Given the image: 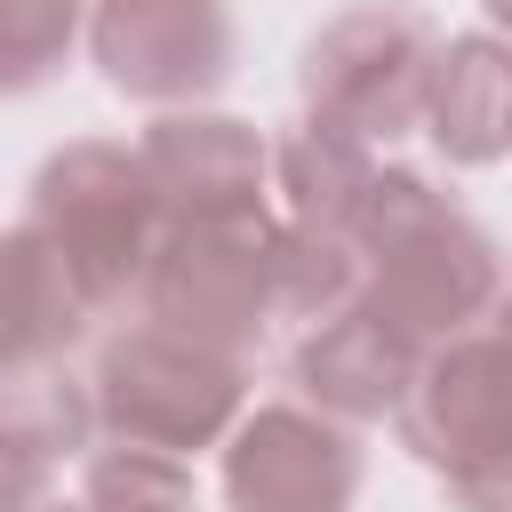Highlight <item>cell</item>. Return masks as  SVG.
Masks as SVG:
<instances>
[{
  "label": "cell",
  "instance_id": "17",
  "mask_svg": "<svg viewBox=\"0 0 512 512\" xmlns=\"http://www.w3.org/2000/svg\"><path fill=\"white\" fill-rule=\"evenodd\" d=\"M40 504H48V472L0 456V512H40Z\"/></svg>",
  "mask_w": 512,
  "mask_h": 512
},
{
  "label": "cell",
  "instance_id": "12",
  "mask_svg": "<svg viewBox=\"0 0 512 512\" xmlns=\"http://www.w3.org/2000/svg\"><path fill=\"white\" fill-rule=\"evenodd\" d=\"M376 176V152L352 144L344 128H320V120H288L272 136V216L288 232H312V240H352V216H360V192Z\"/></svg>",
  "mask_w": 512,
  "mask_h": 512
},
{
  "label": "cell",
  "instance_id": "16",
  "mask_svg": "<svg viewBox=\"0 0 512 512\" xmlns=\"http://www.w3.org/2000/svg\"><path fill=\"white\" fill-rule=\"evenodd\" d=\"M88 32V0H0V96L48 88Z\"/></svg>",
  "mask_w": 512,
  "mask_h": 512
},
{
  "label": "cell",
  "instance_id": "9",
  "mask_svg": "<svg viewBox=\"0 0 512 512\" xmlns=\"http://www.w3.org/2000/svg\"><path fill=\"white\" fill-rule=\"evenodd\" d=\"M136 160L152 176L160 224H240L272 208V136L232 112H160L136 136Z\"/></svg>",
  "mask_w": 512,
  "mask_h": 512
},
{
  "label": "cell",
  "instance_id": "2",
  "mask_svg": "<svg viewBox=\"0 0 512 512\" xmlns=\"http://www.w3.org/2000/svg\"><path fill=\"white\" fill-rule=\"evenodd\" d=\"M392 432L424 472H440L456 512H512V280L464 336L416 360Z\"/></svg>",
  "mask_w": 512,
  "mask_h": 512
},
{
  "label": "cell",
  "instance_id": "13",
  "mask_svg": "<svg viewBox=\"0 0 512 512\" xmlns=\"http://www.w3.org/2000/svg\"><path fill=\"white\" fill-rule=\"evenodd\" d=\"M88 336V304L64 280V264L16 224L0 232V376L8 368H48L72 360V344Z\"/></svg>",
  "mask_w": 512,
  "mask_h": 512
},
{
  "label": "cell",
  "instance_id": "1",
  "mask_svg": "<svg viewBox=\"0 0 512 512\" xmlns=\"http://www.w3.org/2000/svg\"><path fill=\"white\" fill-rule=\"evenodd\" d=\"M352 256H360V288L352 304L392 328L408 352H432L448 336H464L496 296H504V256L480 232V216L440 192L416 168L376 160L360 216H352Z\"/></svg>",
  "mask_w": 512,
  "mask_h": 512
},
{
  "label": "cell",
  "instance_id": "14",
  "mask_svg": "<svg viewBox=\"0 0 512 512\" xmlns=\"http://www.w3.org/2000/svg\"><path fill=\"white\" fill-rule=\"evenodd\" d=\"M88 448H96V400H88V376H72V360L0 376V456L56 472L64 456H88Z\"/></svg>",
  "mask_w": 512,
  "mask_h": 512
},
{
  "label": "cell",
  "instance_id": "11",
  "mask_svg": "<svg viewBox=\"0 0 512 512\" xmlns=\"http://www.w3.org/2000/svg\"><path fill=\"white\" fill-rule=\"evenodd\" d=\"M424 136L448 168L512 160V40H496V32L440 40L432 88H424Z\"/></svg>",
  "mask_w": 512,
  "mask_h": 512
},
{
  "label": "cell",
  "instance_id": "8",
  "mask_svg": "<svg viewBox=\"0 0 512 512\" xmlns=\"http://www.w3.org/2000/svg\"><path fill=\"white\" fill-rule=\"evenodd\" d=\"M360 472V432L304 400H256L216 448L224 512H352Z\"/></svg>",
  "mask_w": 512,
  "mask_h": 512
},
{
  "label": "cell",
  "instance_id": "7",
  "mask_svg": "<svg viewBox=\"0 0 512 512\" xmlns=\"http://www.w3.org/2000/svg\"><path fill=\"white\" fill-rule=\"evenodd\" d=\"M80 40L104 88L152 112L208 104L240 64V32L224 0H88Z\"/></svg>",
  "mask_w": 512,
  "mask_h": 512
},
{
  "label": "cell",
  "instance_id": "4",
  "mask_svg": "<svg viewBox=\"0 0 512 512\" xmlns=\"http://www.w3.org/2000/svg\"><path fill=\"white\" fill-rule=\"evenodd\" d=\"M88 400H96V440L168 448L192 464L200 448H224V432L248 416V360L192 344L176 328L128 320L96 344Z\"/></svg>",
  "mask_w": 512,
  "mask_h": 512
},
{
  "label": "cell",
  "instance_id": "10",
  "mask_svg": "<svg viewBox=\"0 0 512 512\" xmlns=\"http://www.w3.org/2000/svg\"><path fill=\"white\" fill-rule=\"evenodd\" d=\"M416 360H424V352H408L392 328H376L360 304H344V312H328V320H312V328L296 336L288 376H296L304 408H320V416H336V424L360 432V424H384V416L400 408Z\"/></svg>",
  "mask_w": 512,
  "mask_h": 512
},
{
  "label": "cell",
  "instance_id": "15",
  "mask_svg": "<svg viewBox=\"0 0 512 512\" xmlns=\"http://www.w3.org/2000/svg\"><path fill=\"white\" fill-rule=\"evenodd\" d=\"M192 464L168 448H128V440H96L80 456V504L96 512H192Z\"/></svg>",
  "mask_w": 512,
  "mask_h": 512
},
{
  "label": "cell",
  "instance_id": "5",
  "mask_svg": "<svg viewBox=\"0 0 512 512\" xmlns=\"http://www.w3.org/2000/svg\"><path fill=\"white\" fill-rule=\"evenodd\" d=\"M440 24L416 0H352L344 16H328L304 56H296V96L304 120L344 128L352 144H400L424 128V88H432V56H440Z\"/></svg>",
  "mask_w": 512,
  "mask_h": 512
},
{
  "label": "cell",
  "instance_id": "6",
  "mask_svg": "<svg viewBox=\"0 0 512 512\" xmlns=\"http://www.w3.org/2000/svg\"><path fill=\"white\" fill-rule=\"evenodd\" d=\"M280 216H240V224H160V248L136 280V304L152 328H176L192 344H216L248 360L264 328L280 320Z\"/></svg>",
  "mask_w": 512,
  "mask_h": 512
},
{
  "label": "cell",
  "instance_id": "18",
  "mask_svg": "<svg viewBox=\"0 0 512 512\" xmlns=\"http://www.w3.org/2000/svg\"><path fill=\"white\" fill-rule=\"evenodd\" d=\"M480 8H488V32H496V40H512V0H480Z\"/></svg>",
  "mask_w": 512,
  "mask_h": 512
},
{
  "label": "cell",
  "instance_id": "3",
  "mask_svg": "<svg viewBox=\"0 0 512 512\" xmlns=\"http://www.w3.org/2000/svg\"><path fill=\"white\" fill-rule=\"evenodd\" d=\"M24 232L64 264V280L88 304V320L128 304L144 264H152V248H160V200H152V176H144L136 144H112V136L56 144L32 168Z\"/></svg>",
  "mask_w": 512,
  "mask_h": 512
},
{
  "label": "cell",
  "instance_id": "19",
  "mask_svg": "<svg viewBox=\"0 0 512 512\" xmlns=\"http://www.w3.org/2000/svg\"><path fill=\"white\" fill-rule=\"evenodd\" d=\"M40 512H96V504H40Z\"/></svg>",
  "mask_w": 512,
  "mask_h": 512
}]
</instances>
